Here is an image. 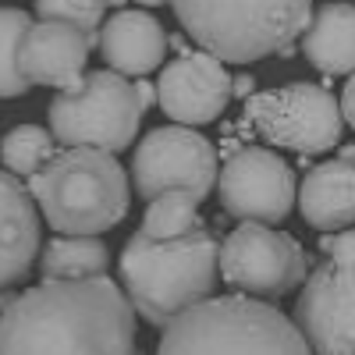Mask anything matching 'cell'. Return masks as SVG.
<instances>
[{
    "mask_svg": "<svg viewBox=\"0 0 355 355\" xmlns=\"http://www.w3.org/2000/svg\"><path fill=\"white\" fill-rule=\"evenodd\" d=\"M135 96H139V107H142V110H150V107L157 103V89H153L150 82H135Z\"/></svg>",
    "mask_w": 355,
    "mask_h": 355,
    "instance_id": "cb8c5ba5",
    "label": "cell"
},
{
    "mask_svg": "<svg viewBox=\"0 0 355 355\" xmlns=\"http://www.w3.org/2000/svg\"><path fill=\"white\" fill-rule=\"evenodd\" d=\"M217 277L220 245L206 227H196L171 242H157L135 231L121 252L125 295L135 313L153 327H167L174 316L210 299Z\"/></svg>",
    "mask_w": 355,
    "mask_h": 355,
    "instance_id": "7a4b0ae2",
    "label": "cell"
},
{
    "mask_svg": "<svg viewBox=\"0 0 355 355\" xmlns=\"http://www.w3.org/2000/svg\"><path fill=\"white\" fill-rule=\"evenodd\" d=\"M36 15L50 21H68L100 46V21L107 15V0H36Z\"/></svg>",
    "mask_w": 355,
    "mask_h": 355,
    "instance_id": "7402d4cb",
    "label": "cell"
},
{
    "mask_svg": "<svg viewBox=\"0 0 355 355\" xmlns=\"http://www.w3.org/2000/svg\"><path fill=\"white\" fill-rule=\"evenodd\" d=\"M231 93H234V96H249V93H252V78H245V75H242V78H234Z\"/></svg>",
    "mask_w": 355,
    "mask_h": 355,
    "instance_id": "d4e9b609",
    "label": "cell"
},
{
    "mask_svg": "<svg viewBox=\"0 0 355 355\" xmlns=\"http://www.w3.org/2000/svg\"><path fill=\"white\" fill-rule=\"evenodd\" d=\"M299 210L316 231H345L355 224V164L323 160L299 185Z\"/></svg>",
    "mask_w": 355,
    "mask_h": 355,
    "instance_id": "2e32d148",
    "label": "cell"
},
{
    "mask_svg": "<svg viewBox=\"0 0 355 355\" xmlns=\"http://www.w3.org/2000/svg\"><path fill=\"white\" fill-rule=\"evenodd\" d=\"M0 355H135V306L107 274L43 281L0 313Z\"/></svg>",
    "mask_w": 355,
    "mask_h": 355,
    "instance_id": "6da1fadb",
    "label": "cell"
},
{
    "mask_svg": "<svg viewBox=\"0 0 355 355\" xmlns=\"http://www.w3.org/2000/svg\"><path fill=\"white\" fill-rule=\"evenodd\" d=\"M306 61L323 75H352L355 71V4H323L313 11L302 33Z\"/></svg>",
    "mask_w": 355,
    "mask_h": 355,
    "instance_id": "e0dca14e",
    "label": "cell"
},
{
    "mask_svg": "<svg viewBox=\"0 0 355 355\" xmlns=\"http://www.w3.org/2000/svg\"><path fill=\"white\" fill-rule=\"evenodd\" d=\"M220 206L242 224H281L295 199V171L266 146H242L217 174Z\"/></svg>",
    "mask_w": 355,
    "mask_h": 355,
    "instance_id": "8fae6325",
    "label": "cell"
},
{
    "mask_svg": "<svg viewBox=\"0 0 355 355\" xmlns=\"http://www.w3.org/2000/svg\"><path fill=\"white\" fill-rule=\"evenodd\" d=\"M53 135L40 125H18L0 142V160L15 178H33L53 157Z\"/></svg>",
    "mask_w": 355,
    "mask_h": 355,
    "instance_id": "ffe728a7",
    "label": "cell"
},
{
    "mask_svg": "<svg viewBox=\"0 0 355 355\" xmlns=\"http://www.w3.org/2000/svg\"><path fill=\"white\" fill-rule=\"evenodd\" d=\"M28 192L57 234H103L128 214V174L114 153L75 150L53 153L33 178Z\"/></svg>",
    "mask_w": 355,
    "mask_h": 355,
    "instance_id": "277c9868",
    "label": "cell"
},
{
    "mask_svg": "<svg viewBox=\"0 0 355 355\" xmlns=\"http://www.w3.org/2000/svg\"><path fill=\"white\" fill-rule=\"evenodd\" d=\"M135 4H142V8H160L164 0H135Z\"/></svg>",
    "mask_w": 355,
    "mask_h": 355,
    "instance_id": "484cf974",
    "label": "cell"
},
{
    "mask_svg": "<svg viewBox=\"0 0 355 355\" xmlns=\"http://www.w3.org/2000/svg\"><path fill=\"white\" fill-rule=\"evenodd\" d=\"M100 53L117 75H150L164 64L167 53V33L157 21V15L139 11V8H121L100 25Z\"/></svg>",
    "mask_w": 355,
    "mask_h": 355,
    "instance_id": "5bb4252c",
    "label": "cell"
},
{
    "mask_svg": "<svg viewBox=\"0 0 355 355\" xmlns=\"http://www.w3.org/2000/svg\"><path fill=\"white\" fill-rule=\"evenodd\" d=\"M196 227H202L199 199H192L189 192H160L146 206L139 231L157 239V242H171V239H182V234H189Z\"/></svg>",
    "mask_w": 355,
    "mask_h": 355,
    "instance_id": "d6986e66",
    "label": "cell"
},
{
    "mask_svg": "<svg viewBox=\"0 0 355 355\" xmlns=\"http://www.w3.org/2000/svg\"><path fill=\"white\" fill-rule=\"evenodd\" d=\"M107 4H117V11H121V4H125V0H107Z\"/></svg>",
    "mask_w": 355,
    "mask_h": 355,
    "instance_id": "4316f807",
    "label": "cell"
},
{
    "mask_svg": "<svg viewBox=\"0 0 355 355\" xmlns=\"http://www.w3.org/2000/svg\"><path fill=\"white\" fill-rule=\"evenodd\" d=\"M323 263L306 277L295 323L313 355H355V231L320 239Z\"/></svg>",
    "mask_w": 355,
    "mask_h": 355,
    "instance_id": "52a82bcc",
    "label": "cell"
},
{
    "mask_svg": "<svg viewBox=\"0 0 355 355\" xmlns=\"http://www.w3.org/2000/svg\"><path fill=\"white\" fill-rule=\"evenodd\" d=\"M33 25V15H25L21 8H0V100L25 96L28 85L18 71V43Z\"/></svg>",
    "mask_w": 355,
    "mask_h": 355,
    "instance_id": "44dd1931",
    "label": "cell"
},
{
    "mask_svg": "<svg viewBox=\"0 0 355 355\" xmlns=\"http://www.w3.org/2000/svg\"><path fill=\"white\" fill-rule=\"evenodd\" d=\"M220 277L256 299H277L306 284V252L270 224H239L220 245Z\"/></svg>",
    "mask_w": 355,
    "mask_h": 355,
    "instance_id": "30bf717a",
    "label": "cell"
},
{
    "mask_svg": "<svg viewBox=\"0 0 355 355\" xmlns=\"http://www.w3.org/2000/svg\"><path fill=\"white\" fill-rule=\"evenodd\" d=\"M110 266V249L96 234H57L43 245L40 270L46 281H82L100 277Z\"/></svg>",
    "mask_w": 355,
    "mask_h": 355,
    "instance_id": "ac0fdd59",
    "label": "cell"
},
{
    "mask_svg": "<svg viewBox=\"0 0 355 355\" xmlns=\"http://www.w3.org/2000/svg\"><path fill=\"white\" fill-rule=\"evenodd\" d=\"M40 252L36 199L11 171H0V291L21 281Z\"/></svg>",
    "mask_w": 355,
    "mask_h": 355,
    "instance_id": "9a60e30c",
    "label": "cell"
},
{
    "mask_svg": "<svg viewBox=\"0 0 355 355\" xmlns=\"http://www.w3.org/2000/svg\"><path fill=\"white\" fill-rule=\"evenodd\" d=\"M217 150L214 142L189 125L153 128L132 157V185L150 202L160 192H189L192 199H206L217 185Z\"/></svg>",
    "mask_w": 355,
    "mask_h": 355,
    "instance_id": "9c48e42d",
    "label": "cell"
},
{
    "mask_svg": "<svg viewBox=\"0 0 355 355\" xmlns=\"http://www.w3.org/2000/svg\"><path fill=\"white\" fill-rule=\"evenodd\" d=\"M245 121L259 139L291 153H327L341 142V103L316 82H291L249 96Z\"/></svg>",
    "mask_w": 355,
    "mask_h": 355,
    "instance_id": "ba28073f",
    "label": "cell"
},
{
    "mask_svg": "<svg viewBox=\"0 0 355 355\" xmlns=\"http://www.w3.org/2000/svg\"><path fill=\"white\" fill-rule=\"evenodd\" d=\"M157 355H313L299 323L252 295H220L174 316Z\"/></svg>",
    "mask_w": 355,
    "mask_h": 355,
    "instance_id": "3957f363",
    "label": "cell"
},
{
    "mask_svg": "<svg viewBox=\"0 0 355 355\" xmlns=\"http://www.w3.org/2000/svg\"><path fill=\"white\" fill-rule=\"evenodd\" d=\"M185 33L224 64L288 53L313 18V0H171Z\"/></svg>",
    "mask_w": 355,
    "mask_h": 355,
    "instance_id": "5b68a950",
    "label": "cell"
},
{
    "mask_svg": "<svg viewBox=\"0 0 355 355\" xmlns=\"http://www.w3.org/2000/svg\"><path fill=\"white\" fill-rule=\"evenodd\" d=\"M231 85L234 78L224 71V61L206 50H189L160 71L157 103L178 125H210L231 103Z\"/></svg>",
    "mask_w": 355,
    "mask_h": 355,
    "instance_id": "7c38bea8",
    "label": "cell"
},
{
    "mask_svg": "<svg viewBox=\"0 0 355 355\" xmlns=\"http://www.w3.org/2000/svg\"><path fill=\"white\" fill-rule=\"evenodd\" d=\"M341 117H345V125L355 128V71L345 82V93H341Z\"/></svg>",
    "mask_w": 355,
    "mask_h": 355,
    "instance_id": "603a6c76",
    "label": "cell"
},
{
    "mask_svg": "<svg viewBox=\"0 0 355 355\" xmlns=\"http://www.w3.org/2000/svg\"><path fill=\"white\" fill-rule=\"evenodd\" d=\"M46 121L50 135L68 150L85 146V150L121 153L142 121L135 82L117 71H89L50 100Z\"/></svg>",
    "mask_w": 355,
    "mask_h": 355,
    "instance_id": "8992f818",
    "label": "cell"
},
{
    "mask_svg": "<svg viewBox=\"0 0 355 355\" xmlns=\"http://www.w3.org/2000/svg\"><path fill=\"white\" fill-rule=\"evenodd\" d=\"M89 50H93V43L82 28L40 18L28 25V33L18 43V71L28 85L68 89L82 78Z\"/></svg>",
    "mask_w": 355,
    "mask_h": 355,
    "instance_id": "4fadbf2b",
    "label": "cell"
}]
</instances>
